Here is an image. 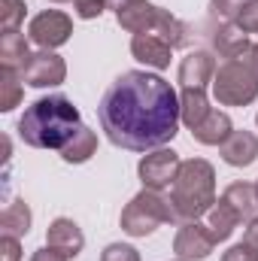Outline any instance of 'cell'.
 <instances>
[{
  "label": "cell",
  "mask_w": 258,
  "mask_h": 261,
  "mask_svg": "<svg viewBox=\"0 0 258 261\" xmlns=\"http://www.w3.org/2000/svg\"><path fill=\"white\" fill-rule=\"evenodd\" d=\"M97 122L107 140L128 152H152L179 134V94L167 79L128 70L110 82L97 103Z\"/></svg>",
  "instance_id": "6da1fadb"
},
{
  "label": "cell",
  "mask_w": 258,
  "mask_h": 261,
  "mask_svg": "<svg viewBox=\"0 0 258 261\" xmlns=\"http://www.w3.org/2000/svg\"><path fill=\"white\" fill-rule=\"evenodd\" d=\"M82 128L79 110L64 94H49L34 100L18 119V137L34 149H64L70 137Z\"/></svg>",
  "instance_id": "7a4b0ae2"
},
{
  "label": "cell",
  "mask_w": 258,
  "mask_h": 261,
  "mask_svg": "<svg viewBox=\"0 0 258 261\" xmlns=\"http://www.w3.org/2000/svg\"><path fill=\"white\" fill-rule=\"evenodd\" d=\"M216 203V170L203 158H189L179 164V173L170 186V206L176 225L197 222Z\"/></svg>",
  "instance_id": "3957f363"
},
{
  "label": "cell",
  "mask_w": 258,
  "mask_h": 261,
  "mask_svg": "<svg viewBox=\"0 0 258 261\" xmlns=\"http://www.w3.org/2000/svg\"><path fill=\"white\" fill-rule=\"evenodd\" d=\"M164 222H176V216L170 206V195H161L155 189H143L122 210V231L131 237H149Z\"/></svg>",
  "instance_id": "277c9868"
},
{
  "label": "cell",
  "mask_w": 258,
  "mask_h": 261,
  "mask_svg": "<svg viewBox=\"0 0 258 261\" xmlns=\"http://www.w3.org/2000/svg\"><path fill=\"white\" fill-rule=\"evenodd\" d=\"M213 97L222 107H249L258 97V76L240 58L237 61H225L222 67H216Z\"/></svg>",
  "instance_id": "5b68a950"
},
{
  "label": "cell",
  "mask_w": 258,
  "mask_h": 261,
  "mask_svg": "<svg viewBox=\"0 0 258 261\" xmlns=\"http://www.w3.org/2000/svg\"><path fill=\"white\" fill-rule=\"evenodd\" d=\"M179 155L173 152V149H155V152H149V155H143V161H140V167H137V173H140V182H143V189H155V192H164L167 186H173V179H176V173H179Z\"/></svg>",
  "instance_id": "8992f818"
},
{
  "label": "cell",
  "mask_w": 258,
  "mask_h": 261,
  "mask_svg": "<svg viewBox=\"0 0 258 261\" xmlns=\"http://www.w3.org/2000/svg\"><path fill=\"white\" fill-rule=\"evenodd\" d=\"M70 34H73V21H70V15L58 12V9H46V12L34 15L31 24H28V37L40 49H58V46H64L67 40H70Z\"/></svg>",
  "instance_id": "52a82bcc"
},
{
  "label": "cell",
  "mask_w": 258,
  "mask_h": 261,
  "mask_svg": "<svg viewBox=\"0 0 258 261\" xmlns=\"http://www.w3.org/2000/svg\"><path fill=\"white\" fill-rule=\"evenodd\" d=\"M21 79L34 88H52V85H61L67 79V64L52 49H43V52H34L28 58V64L21 70Z\"/></svg>",
  "instance_id": "ba28073f"
},
{
  "label": "cell",
  "mask_w": 258,
  "mask_h": 261,
  "mask_svg": "<svg viewBox=\"0 0 258 261\" xmlns=\"http://www.w3.org/2000/svg\"><path fill=\"white\" fill-rule=\"evenodd\" d=\"M216 249V240L207 225L200 222H183L173 237V252L179 261H200Z\"/></svg>",
  "instance_id": "9c48e42d"
},
{
  "label": "cell",
  "mask_w": 258,
  "mask_h": 261,
  "mask_svg": "<svg viewBox=\"0 0 258 261\" xmlns=\"http://www.w3.org/2000/svg\"><path fill=\"white\" fill-rule=\"evenodd\" d=\"M207 37H210L213 52L222 55V58H228V61L243 58L246 49L252 46V43H249V34H243L234 21H219V24L210 21V24H207Z\"/></svg>",
  "instance_id": "30bf717a"
},
{
  "label": "cell",
  "mask_w": 258,
  "mask_h": 261,
  "mask_svg": "<svg viewBox=\"0 0 258 261\" xmlns=\"http://www.w3.org/2000/svg\"><path fill=\"white\" fill-rule=\"evenodd\" d=\"M46 246H52V249L61 252L64 258H76V255L82 252V246H85V237H82V231H79V225H76L73 219L58 216V219L49 225V231H46Z\"/></svg>",
  "instance_id": "8fae6325"
},
{
  "label": "cell",
  "mask_w": 258,
  "mask_h": 261,
  "mask_svg": "<svg viewBox=\"0 0 258 261\" xmlns=\"http://www.w3.org/2000/svg\"><path fill=\"white\" fill-rule=\"evenodd\" d=\"M213 76H216V61L203 49L189 52L179 64V85L183 88H203L207 91V85H213Z\"/></svg>",
  "instance_id": "7c38bea8"
},
{
  "label": "cell",
  "mask_w": 258,
  "mask_h": 261,
  "mask_svg": "<svg viewBox=\"0 0 258 261\" xmlns=\"http://www.w3.org/2000/svg\"><path fill=\"white\" fill-rule=\"evenodd\" d=\"M170 52H173V46L164 43L158 34H134V40H131V55L152 70L170 67Z\"/></svg>",
  "instance_id": "4fadbf2b"
},
{
  "label": "cell",
  "mask_w": 258,
  "mask_h": 261,
  "mask_svg": "<svg viewBox=\"0 0 258 261\" xmlns=\"http://www.w3.org/2000/svg\"><path fill=\"white\" fill-rule=\"evenodd\" d=\"M225 164L231 167H249L258 158V137L252 130H231V137L219 146Z\"/></svg>",
  "instance_id": "5bb4252c"
},
{
  "label": "cell",
  "mask_w": 258,
  "mask_h": 261,
  "mask_svg": "<svg viewBox=\"0 0 258 261\" xmlns=\"http://www.w3.org/2000/svg\"><path fill=\"white\" fill-rule=\"evenodd\" d=\"M222 200L237 213L240 225L249 228V225L258 219V186L255 182H231V186L225 189Z\"/></svg>",
  "instance_id": "9a60e30c"
},
{
  "label": "cell",
  "mask_w": 258,
  "mask_h": 261,
  "mask_svg": "<svg viewBox=\"0 0 258 261\" xmlns=\"http://www.w3.org/2000/svg\"><path fill=\"white\" fill-rule=\"evenodd\" d=\"M152 34H158L164 43H170L173 49H183L192 43V28L186 21H179L170 9H155V24H152Z\"/></svg>",
  "instance_id": "2e32d148"
},
{
  "label": "cell",
  "mask_w": 258,
  "mask_h": 261,
  "mask_svg": "<svg viewBox=\"0 0 258 261\" xmlns=\"http://www.w3.org/2000/svg\"><path fill=\"white\" fill-rule=\"evenodd\" d=\"M28 58H31V49H28L24 34L21 31H3V37H0V64H3V70L21 73Z\"/></svg>",
  "instance_id": "e0dca14e"
},
{
  "label": "cell",
  "mask_w": 258,
  "mask_h": 261,
  "mask_svg": "<svg viewBox=\"0 0 258 261\" xmlns=\"http://www.w3.org/2000/svg\"><path fill=\"white\" fill-rule=\"evenodd\" d=\"M231 119H228V113H219V110H210V116L192 130V137L197 143H203V146H222L228 137H231Z\"/></svg>",
  "instance_id": "ac0fdd59"
},
{
  "label": "cell",
  "mask_w": 258,
  "mask_h": 261,
  "mask_svg": "<svg viewBox=\"0 0 258 261\" xmlns=\"http://www.w3.org/2000/svg\"><path fill=\"white\" fill-rule=\"evenodd\" d=\"M210 100H207V91L203 88H183L179 91V116H183V125L189 130H194L207 116H210Z\"/></svg>",
  "instance_id": "d6986e66"
},
{
  "label": "cell",
  "mask_w": 258,
  "mask_h": 261,
  "mask_svg": "<svg viewBox=\"0 0 258 261\" xmlns=\"http://www.w3.org/2000/svg\"><path fill=\"white\" fill-rule=\"evenodd\" d=\"M237 225H240V219H237V213L219 197L213 206H210V213H207V228H210V234H213V240L216 243H222V240H228L234 231H237Z\"/></svg>",
  "instance_id": "ffe728a7"
},
{
  "label": "cell",
  "mask_w": 258,
  "mask_h": 261,
  "mask_svg": "<svg viewBox=\"0 0 258 261\" xmlns=\"http://www.w3.org/2000/svg\"><path fill=\"white\" fill-rule=\"evenodd\" d=\"M155 3H149V0H140V3H134L128 9H122L116 18H119V24L128 31V34H152V24H155Z\"/></svg>",
  "instance_id": "44dd1931"
},
{
  "label": "cell",
  "mask_w": 258,
  "mask_h": 261,
  "mask_svg": "<svg viewBox=\"0 0 258 261\" xmlns=\"http://www.w3.org/2000/svg\"><path fill=\"white\" fill-rule=\"evenodd\" d=\"M94 152H97V134L82 125V128L70 137V143L61 149V158H64L67 164H85Z\"/></svg>",
  "instance_id": "7402d4cb"
},
{
  "label": "cell",
  "mask_w": 258,
  "mask_h": 261,
  "mask_svg": "<svg viewBox=\"0 0 258 261\" xmlns=\"http://www.w3.org/2000/svg\"><path fill=\"white\" fill-rule=\"evenodd\" d=\"M0 231L9 237H24L31 231V210L24 200H12L0 216Z\"/></svg>",
  "instance_id": "603a6c76"
},
{
  "label": "cell",
  "mask_w": 258,
  "mask_h": 261,
  "mask_svg": "<svg viewBox=\"0 0 258 261\" xmlns=\"http://www.w3.org/2000/svg\"><path fill=\"white\" fill-rule=\"evenodd\" d=\"M24 97V88L18 82L15 70H3L0 73V113H12Z\"/></svg>",
  "instance_id": "cb8c5ba5"
},
{
  "label": "cell",
  "mask_w": 258,
  "mask_h": 261,
  "mask_svg": "<svg viewBox=\"0 0 258 261\" xmlns=\"http://www.w3.org/2000/svg\"><path fill=\"white\" fill-rule=\"evenodd\" d=\"M24 0H0V28L3 31H18V24L24 21Z\"/></svg>",
  "instance_id": "d4e9b609"
},
{
  "label": "cell",
  "mask_w": 258,
  "mask_h": 261,
  "mask_svg": "<svg viewBox=\"0 0 258 261\" xmlns=\"http://www.w3.org/2000/svg\"><path fill=\"white\" fill-rule=\"evenodd\" d=\"M234 24L243 31V34H258V0H246L234 18Z\"/></svg>",
  "instance_id": "484cf974"
},
{
  "label": "cell",
  "mask_w": 258,
  "mask_h": 261,
  "mask_svg": "<svg viewBox=\"0 0 258 261\" xmlns=\"http://www.w3.org/2000/svg\"><path fill=\"white\" fill-rule=\"evenodd\" d=\"M100 261H140V252L128 243H110L100 252Z\"/></svg>",
  "instance_id": "4316f807"
},
{
  "label": "cell",
  "mask_w": 258,
  "mask_h": 261,
  "mask_svg": "<svg viewBox=\"0 0 258 261\" xmlns=\"http://www.w3.org/2000/svg\"><path fill=\"white\" fill-rule=\"evenodd\" d=\"M243 3H246V0H210V9H213V15H216L219 21H234Z\"/></svg>",
  "instance_id": "83f0119b"
},
{
  "label": "cell",
  "mask_w": 258,
  "mask_h": 261,
  "mask_svg": "<svg viewBox=\"0 0 258 261\" xmlns=\"http://www.w3.org/2000/svg\"><path fill=\"white\" fill-rule=\"evenodd\" d=\"M73 6H76V15H79V18H85V21L100 18V15H104V9H110V6H107V0H73Z\"/></svg>",
  "instance_id": "f1b7e54d"
},
{
  "label": "cell",
  "mask_w": 258,
  "mask_h": 261,
  "mask_svg": "<svg viewBox=\"0 0 258 261\" xmlns=\"http://www.w3.org/2000/svg\"><path fill=\"white\" fill-rule=\"evenodd\" d=\"M222 261H258V249L249 240H243V243H234V246L222 255Z\"/></svg>",
  "instance_id": "f546056e"
},
{
  "label": "cell",
  "mask_w": 258,
  "mask_h": 261,
  "mask_svg": "<svg viewBox=\"0 0 258 261\" xmlns=\"http://www.w3.org/2000/svg\"><path fill=\"white\" fill-rule=\"evenodd\" d=\"M18 258H21V243H18V237L3 234V237H0V261H18Z\"/></svg>",
  "instance_id": "4dcf8cb0"
},
{
  "label": "cell",
  "mask_w": 258,
  "mask_h": 261,
  "mask_svg": "<svg viewBox=\"0 0 258 261\" xmlns=\"http://www.w3.org/2000/svg\"><path fill=\"white\" fill-rule=\"evenodd\" d=\"M31 261H70V258H64L61 252H55L52 246H43V249H37V252L31 255Z\"/></svg>",
  "instance_id": "1f68e13d"
},
{
  "label": "cell",
  "mask_w": 258,
  "mask_h": 261,
  "mask_svg": "<svg viewBox=\"0 0 258 261\" xmlns=\"http://www.w3.org/2000/svg\"><path fill=\"white\" fill-rule=\"evenodd\" d=\"M240 61H243V64H246V67H249V70L258 76V43H252V46L246 49V55H243Z\"/></svg>",
  "instance_id": "d6a6232c"
},
{
  "label": "cell",
  "mask_w": 258,
  "mask_h": 261,
  "mask_svg": "<svg viewBox=\"0 0 258 261\" xmlns=\"http://www.w3.org/2000/svg\"><path fill=\"white\" fill-rule=\"evenodd\" d=\"M134 3H140V0H107V6H110V9H113L116 15H119L122 9H128V6H134Z\"/></svg>",
  "instance_id": "836d02e7"
},
{
  "label": "cell",
  "mask_w": 258,
  "mask_h": 261,
  "mask_svg": "<svg viewBox=\"0 0 258 261\" xmlns=\"http://www.w3.org/2000/svg\"><path fill=\"white\" fill-rule=\"evenodd\" d=\"M243 240H249V243H252V246L258 249V219L252 222V225H249V231H246V237H243Z\"/></svg>",
  "instance_id": "e575fe53"
},
{
  "label": "cell",
  "mask_w": 258,
  "mask_h": 261,
  "mask_svg": "<svg viewBox=\"0 0 258 261\" xmlns=\"http://www.w3.org/2000/svg\"><path fill=\"white\" fill-rule=\"evenodd\" d=\"M55 3H67V0H55Z\"/></svg>",
  "instance_id": "d590c367"
},
{
  "label": "cell",
  "mask_w": 258,
  "mask_h": 261,
  "mask_svg": "<svg viewBox=\"0 0 258 261\" xmlns=\"http://www.w3.org/2000/svg\"><path fill=\"white\" fill-rule=\"evenodd\" d=\"M255 122H258V116H255Z\"/></svg>",
  "instance_id": "8d00e7d4"
},
{
  "label": "cell",
  "mask_w": 258,
  "mask_h": 261,
  "mask_svg": "<svg viewBox=\"0 0 258 261\" xmlns=\"http://www.w3.org/2000/svg\"><path fill=\"white\" fill-rule=\"evenodd\" d=\"M255 186H258V182H255Z\"/></svg>",
  "instance_id": "74e56055"
}]
</instances>
